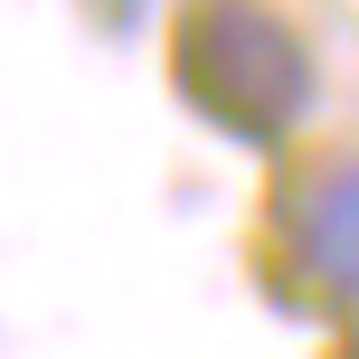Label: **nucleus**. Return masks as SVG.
I'll use <instances>...</instances> for the list:
<instances>
[{
  "label": "nucleus",
  "instance_id": "2",
  "mask_svg": "<svg viewBox=\"0 0 359 359\" xmlns=\"http://www.w3.org/2000/svg\"><path fill=\"white\" fill-rule=\"evenodd\" d=\"M274 227H284V255L312 284V303L350 312V284H359V170H350V151H322L312 170H293Z\"/></svg>",
  "mask_w": 359,
  "mask_h": 359
},
{
  "label": "nucleus",
  "instance_id": "1",
  "mask_svg": "<svg viewBox=\"0 0 359 359\" xmlns=\"http://www.w3.org/2000/svg\"><path fill=\"white\" fill-rule=\"evenodd\" d=\"M170 76L217 133L274 151L303 133L312 95H322V57L274 0H189L170 38Z\"/></svg>",
  "mask_w": 359,
  "mask_h": 359
}]
</instances>
